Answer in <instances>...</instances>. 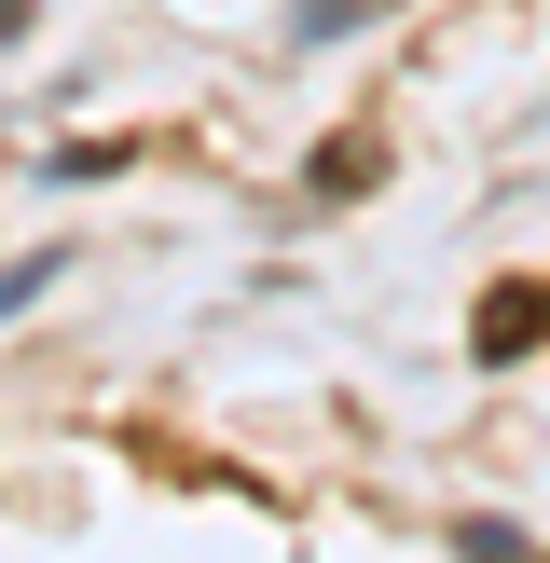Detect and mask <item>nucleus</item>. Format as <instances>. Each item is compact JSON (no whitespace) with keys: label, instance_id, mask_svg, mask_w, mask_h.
<instances>
[{"label":"nucleus","instance_id":"7ed1b4c3","mask_svg":"<svg viewBox=\"0 0 550 563\" xmlns=\"http://www.w3.org/2000/svg\"><path fill=\"white\" fill-rule=\"evenodd\" d=\"M14 27H28V0H0V42H14Z\"/></svg>","mask_w":550,"mask_h":563},{"label":"nucleus","instance_id":"f03ea898","mask_svg":"<svg viewBox=\"0 0 550 563\" xmlns=\"http://www.w3.org/2000/svg\"><path fill=\"white\" fill-rule=\"evenodd\" d=\"M55 289V262H14V275H0V317H14V302H42Z\"/></svg>","mask_w":550,"mask_h":563},{"label":"nucleus","instance_id":"f257e3e1","mask_svg":"<svg viewBox=\"0 0 550 563\" xmlns=\"http://www.w3.org/2000/svg\"><path fill=\"white\" fill-rule=\"evenodd\" d=\"M468 344H482V357H537V344H550V289H495Z\"/></svg>","mask_w":550,"mask_h":563}]
</instances>
